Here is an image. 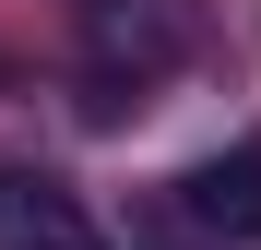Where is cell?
I'll list each match as a JSON object with an SVG mask.
<instances>
[{
  "instance_id": "1",
  "label": "cell",
  "mask_w": 261,
  "mask_h": 250,
  "mask_svg": "<svg viewBox=\"0 0 261 250\" xmlns=\"http://www.w3.org/2000/svg\"><path fill=\"white\" fill-rule=\"evenodd\" d=\"M166 215L190 238H214V250H261V131L226 143V155H202V167H178Z\"/></svg>"
},
{
  "instance_id": "2",
  "label": "cell",
  "mask_w": 261,
  "mask_h": 250,
  "mask_svg": "<svg viewBox=\"0 0 261 250\" xmlns=\"http://www.w3.org/2000/svg\"><path fill=\"white\" fill-rule=\"evenodd\" d=\"M0 250H107V238L48 167H0Z\"/></svg>"
}]
</instances>
